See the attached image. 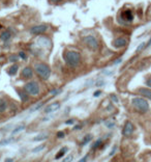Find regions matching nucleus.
Segmentation results:
<instances>
[{
  "label": "nucleus",
  "mask_w": 151,
  "mask_h": 162,
  "mask_svg": "<svg viewBox=\"0 0 151 162\" xmlns=\"http://www.w3.org/2000/svg\"><path fill=\"white\" fill-rule=\"evenodd\" d=\"M64 60L69 67H78L81 62V54L77 51H66L64 53Z\"/></svg>",
  "instance_id": "obj_1"
},
{
  "label": "nucleus",
  "mask_w": 151,
  "mask_h": 162,
  "mask_svg": "<svg viewBox=\"0 0 151 162\" xmlns=\"http://www.w3.org/2000/svg\"><path fill=\"white\" fill-rule=\"evenodd\" d=\"M34 71L42 80H48L50 78V76H51V69H50V67L46 64H42V62L35 64Z\"/></svg>",
  "instance_id": "obj_2"
},
{
  "label": "nucleus",
  "mask_w": 151,
  "mask_h": 162,
  "mask_svg": "<svg viewBox=\"0 0 151 162\" xmlns=\"http://www.w3.org/2000/svg\"><path fill=\"white\" fill-rule=\"evenodd\" d=\"M132 104L133 106L137 109L138 111H140L141 113H146L149 110V104L148 102L143 98L136 97L132 100Z\"/></svg>",
  "instance_id": "obj_3"
},
{
  "label": "nucleus",
  "mask_w": 151,
  "mask_h": 162,
  "mask_svg": "<svg viewBox=\"0 0 151 162\" xmlns=\"http://www.w3.org/2000/svg\"><path fill=\"white\" fill-rule=\"evenodd\" d=\"M24 90L30 96H39L41 93V88L36 81H29L24 85Z\"/></svg>",
  "instance_id": "obj_4"
},
{
  "label": "nucleus",
  "mask_w": 151,
  "mask_h": 162,
  "mask_svg": "<svg viewBox=\"0 0 151 162\" xmlns=\"http://www.w3.org/2000/svg\"><path fill=\"white\" fill-rule=\"evenodd\" d=\"M84 43L86 44V46L88 48H90L91 50H96L99 49V40L95 39L93 35H86V37L83 39Z\"/></svg>",
  "instance_id": "obj_5"
},
{
  "label": "nucleus",
  "mask_w": 151,
  "mask_h": 162,
  "mask_svg": "<svg viewBox=\"0 0 151 162\" xmlns=\"http://www.w3.org/2000/svg\"><path fill=\"white\" fill-rule=\"evenodd\" d=\"M48 29V26L45 24L42 25H36V26L31 27L30 29V33L31 34H35V35H39V34H42L44 32H46Z\"/></svg>",
  "instance_id": "obj_6"
},
{
  "label": "nucleus",
  "mask_w": 151,
  "mask_h": 162,
  "mask_svg": "<svg viewBox=\"0 0 151 162\" xmlns=\"http://www.w3.org/2000/svg\"><path fill=\"white\" fill-rule=\"evenodd\" d=\"M134 130H135L134 124H133L132 122L127 121L126 123H125L124 127H123L122 134H123L124 136H130L133 133H134Z\"/></svg>",
  "instance_id": "obj_7"
},
{
  "label": "nucleus",
  "mask_w": 151,
  "mask_h": 162,
  "mask_svg": "<svg viewBox=\"0 0 151 162\" xmlns=\"http://www.w3.org/2000/svg\"><path fill=\"white\" fill-rule=\"evenodd\" d=\"M127 45V40L124 37H117L116 40H114L113 42V46L115 48H123Z\"/></svg>",
  "instance_id": "obj_8"
},
{
  "label": "nucleus",
  "mask_w": 151,
  "mask_h": 162,
  "mask_svg": "<svg viewBox=\"0 0 151 162\" xmlns=\"http://www.w3.org/2000/svg\"><path fill=\"white\" fill-rule=\"evenodd\" d=\"M121 18L127 22H132L134 20V12L130 11V9H125V11L122 12Z\"/></svg>",
  "instance_id": "obj_9"
},
{
  "label": "nucleus",
  "mask_w": 151,
  "mask_h": 162,
  "mask_svg": "<svg viewBox=\"0 0 151 162\" xmlns=\"http://www.w3.org/2000/svg\"><path fill=\"white\" fill-rule=\"evenodd\" d=\"M21 76H22V78H25V79H30V78H32V76H33V70L30 67L24 68L21 72Z\"/></svg>",
  "instance_id": "obj_10"
},
{
  "label": "nucleus",
  "mask_w": 151,
  "mask_h": 162,
  "mask_svg": "<svg viewBox=\"0 0 151 162\" xmlns=\"http://www.w3.org/2000/svg\"><path fill=\"white\" fill-rule=\"evenodd\" d=\"M60 108V103L59 102H53L52 104H50L49 106H47L46 108H45V112L46 113H52L54 112V111L58 110Z\"/></svg>",
  "instance_id": "obj_11"
},
{
  "label": "nucleus",
  "mask_w": 151,
  "mask_h": 162,
  "mask_svg": "<svg viewBox=\"0 0 151 162\" xmlns=\"http://www.w3.org/2000/svg\"><path fill=\"white\" fill-rule=\"evenodd\" d=\"M37 43H39L41 46L42 47H47L49 48L50 45H51V42H50L49 39H47V37H41L39 40H37Z\"/></svg>",
  "instance_id": "obj_12"
},
{
  "label": "nucleus",
  "mask_w": 151,
  "mask_h": 162,
  "mask_svg": "<svg viewBox=\"0 0 151 162\" xmlns=\"http://www.w3.org/2000/svg\"><path fill=\"white\" fill-rule=\"evenodd\" d=\"M48 137H49V134L48 133H39V135L34 136L31 141H35V143H37V141H42V140H46Z\"/></svg>",
  "instance_id": "obj_13"
},
{
  "label": "nucleus",
  "mask_w": 151,
  "mask_h": 162,
  "mask_svg": "<svg viewBox=\"0 0 151 162\" xmlns=\"http://www.w3.org/2000/svg\"><path fill=\"white\" fill-rule=\"evenodd\" d=\"M17 93H18V95H19L20 99L22 100V102H27V101L29 100L28 93L25 92V90H18Z\"/></svg>",
  "instance_id": "obj_14"
},
{
  "label": "nucleus",
  "mask_w": 151,
  "mask_h": 162,
  "mask_svg": "<svg viewBox=\"0 0 151 162\" xmlns=\"http://www.w3.org/2000/svg\"><path fill=\"white\" fill-rule=\"evenodd\" d=\"M139 93H140L141 95H142L144 98L149 99V100H151V90H149V88H140V90H139Z\"/></svg>",
  "instance_id": "obj_15"
},
{
  "label": "nucleus",
  "mask_w": 151,
  "mask_h": 162,
  "mask_svg": "<svg viewBox=\"0 0 151 162\" xmlns=\"http://www.w3.org/2000/svg\"><path fill=\"white\" fill-rule=\"evenodd\" d=\"M8 108V104L4 99H0V113H4Z\"/></svg>",
  "instance_id": "obj_16"
},
{
  "label": "nucleus",
  "mask_w": 151,
  "mask_h": 162,
  "mask_svg": "<svg viewBox=\"0 0 151 162\" xmlns=\"http://www.w3.org/2000/svg\"><path fill=\"white\" fill-rule=\"evenodd\" d=\"M18 69H19V65H12V67H9L8 70H7V74H8L9 76H15L18 73Z\"/></svg>",
  "instance_id": "obj_17"
},
{
  "label": "nucleus",
  "mask_w": 151,
  "mask_h": 162,
  "mask_svg": "<svg viewBox=\"0 0 151 162\" xmlns=\"http://www.w3.org/2000/svg\"><path fill=\"white\" fill-rule=\"evenodd\" d=\"M11 37H12V33L8 31V30H5V31H3L1 34H0V40H3V42H7Z\"/></svg>",
  "instance_id": "obj_18"
},
{
  "label": "nucleus",
  "mask_w": 151,
  "mask_h": 162,
  "mask_svg": "<svg viewBox=\"0 0 151 162\" xmlns=\"http://www.w3.org/2000/svg\"><path fill=\"white\" fill-rule=\"evenodd\" d=\"M67 150H69L67 148H62L61 150H60L58 153L56 154V157H55V159H56V160H58V159L62 158V157L65 155V153L67 152Z\"/></svg>",
  "instance_id": "obj_19"
},
{
  "label": "nucleus",
  "mask_w": 151,
  "mask_h": 162,
  "mask_svg": "<svg viewBox=\"0 0 151 162\" xmlns=\"http://www.w3.org/2000/svg\"><path fill=\"white\" fill-rule=\"evenodd\" d=\"M26 128V126L24 125V124H21V125H19V126H17L16 128L12 130V135H15V134H17V133H19V132H21V131H23L24 129Z\"/></svg>",
  "instance_id": "obj_20"
},
{
  "label": "nucleus",
  "mask_w": 151,
  "mask_h": 162,
  "mask_svg": "<svg viewBox=\"0 0 151 162\" xmlns=\"http://www.w3.org/2000/svg\"><path fill=\"white\" fill-rule=\"evenodd\" d=\"M45 148H46V145H45V143H42L41 146H37L36 148H34L33 150H32V153H34V154L39 153V152H42Z\"/></svg>",
  "instance_id": "obj_21"
},
{
  "label": "nucleus",
  "mask_w": 151,
  "mask_h": 162,
  "mask_svg": "<svg viewBox=\"0 0 151 162\" xmlns=\"http://www.w3.org/2000/svg\"><path fill=\"white\" fill-rule=\"evenodd\" d=\"M12 143H14V138H6L0 141V146H7V145H11Z\"/></svg>",
  "instance_id": "obj_22"
},
{
  "label": "nucleus",
  "mask_w": 151,
  "mask_h": 162,
  "mask_svg": "<svg viewBox=\"0 0 151 162\" xmlns=\"http://www.w3.org/2000/svg\"><path fill=\"white\" fill-rule=\"evenodd\" d=\"M91 140H92V135H90V134H87V135L84 137V139H83L82 145H83V146H86L87 143H89Z\"/></svg>",
  "instance_id": "obj_23"
},
{
  "label": "nucleus",
  "mask_w": 151,
  "mask_h": 162,
  "mask_svg": "<svg viewBox=\"0 0 151 162\" xmlns=\"http://www.w3.org/2000/svg\"><path fill=\"white\" fill-rule=\"evenodd\" d=\"M100 145H102V139H97L96 141H94L92 145V149L93 150H96V149H99Z\"/></svg>",
  "instance_id": "obj_24"
},
{
  "label": "nucleus",
  "mask_w": 151,
  "mask_h": 162,
  "mask_svg": "<svg viewBox=\"0 0 151 162\" xmlns=\"http://www.w3.org/2000/svg\"><path fill=\"white\" fill-rule=\"evenodd\" d=\"M145 48H146V43H142V44H140L139 46H138L137 50H136V52L139 53V52L142 51V50H144Z\"/></svg>",
  "instance_id": "obj_25"
},
{
  "label": "nucleus",
  "mask_w": 151,
  "mask_h": 162,
  "mask_svg": "<svg viewBox=\"0 0 151 162\" xmlns=\"http://www.w3.org/2000/svg\"><path fill=\"white\" fill-rule=\"evenodd\" d=\"M18 59H19V55H11L9 56V62H18Z\"/></svg>",
  "instance_id": "obj_26"
},
{
  "label": "nucleus",
  "mask_w": 151,
  "mask_h": 162,
  "mask_svg": "<svg viewBox=\"0 0 151 162\" xmlns=\"http://www.w3.org/2000/svg\"><path fill=\"white\" fill-rule=\"evenodd\" d=\"M42 105H44V103H39V105H36V106H35V107H34V108H32V109H31V112H33V111H36V110H39V108H41Z\"/></svg>",
  "instance_id": "obj_27"
},
{
  "label": "nucleus",
  "mask_w": 151,
  "mask_h": 162,
  "mask_svg": "<svg viewBox=\"0 0 151 162\" xmlns=\"http://www.w3.org/2000/svg\"><path fill=\"white\" fill-rule=\"evenodd\" d=\"M72 160V155H69L67 157H65V158L62 160V162H70Z\"/></svg>",
  "instance_id": "obj_28"
},
{
  "label": "nucleus",
  "mask_w": 151,
  "mask_h": 162,
  "mask_svg": "<svg viewBox=\"0 0 151 162\" xmlns=\"http://www.w3.org/2000/svg\"><path fill=\"white\" fill-rule=\"evenodd\" d=\"M19 57H21L22 58V59H27V55L26 54H25V53L23 52V51H21V52H20L19 53Z\"/></svg>",
  "instance_id": "obj_29"
},
{
  "label": "nucleus",
  "mask_w": 151,
  "mask_h": 162,
  "mask_svg": "<svg viewBox=\"0 0 151 162\" xmlns=\"http://www.w3.org/2000/svg\"><path fill=\"white\" fill-rule=\"evenodd\" d=\"M116 150H117V145H115V146L112 148V151L110 152L109 155H110V156H113V155H114V154H115V152H116Z\"/></svg>",
  "instance_id": "obj_30"
},
{
  "label": "nucleus",
  "mask_w": 151,
  "mask_h": 162,
  "mask_svg": "<svg viewBox=\"0 0 151 162\" xmlns=\"http://www.w3.org/2000/svg\"><path fill=\"white\" fill-rule=\"evenodd\" d=\"M106 126H107V127H109V128H113V127H114V124L111 123V122H106Z\"/></svg>",
  "instance_id": "obj_31"
},
{
  "label": "nucleus",
  "mask_w": 151,
  "mask_h": 162,
  "mask_svg": "<svg viewBox=\"0 0 151 162\" xmlns=\"http://www.w3.org/2000/svg\"><path fill=\"white\" fill-rule=\"evenodd\" d=\"M74 123H75L74 118H72V120H67L66 122H65V124H66V125H72Z\"/></svg>",
  "instance_id": "obj_32"
},
{
  "label": "nucleus",
  "mask_w": 151,
  "mask_h": 162,
  "mask_svg": "<svg viewBox=\"0 0 151 162\" xmlns=\"http://www.w3.org/2000/svg\"><path fill=\"white\" fill-rule=\"evenodd\" d=\"M87 160H88V155L84 156V157H83L82 159H80V160L78 161V162H87Z\"/></svg>",
  "instance_id": "obj_33"
},
{
  "label": "nucleus",
  "mask_w": 151,
  "mask_h": 162,
  "mask_svg": "<svg viewBox=\"0 0 151 162\" xmlns=\"http://www.w3.org/2000/svg\"><path fill=\"white\" fill-rule=\"evenodd\" d=\"M146 84H147V86H149L151 88V77L146 80Z\"/></svg>",
  "instance_id": "obj_34"
},
{
  "label": "nucleus",
  "mask_w": 151,
  "mask_h": 162,
  "mask_svg": "<svg viewBox=\"0 0 151 162\" xmlns=\"http://www.w3.org/2000/svg\"><path fill=\"white\" fill-rule=\"evenodd\" d=\"M60 93V90H51V95H56V93Z\"/></svg>",
  "instance_id": "obj_35"
},
{
  "label": "nucleus",
  "mask_w": 151,
  "mask_h": 162,
  "mask_svg": "<svg viewBox=\"0 0 151 162\" xmlns=\"http://www.w3.org/2000/svg\"><path fill=\"white\" fill-rule=\"evenodd\" d=\"M57 136H58V137H63L64 134H63V132H62V131H60V132H58V134H57Z\"/></svg>",
  "instance_id": "obj_36"
},
{
  "label": "nucleus",
  "mask_w": 151,
  "mask_h": 162,
  "mask_svg": "<svg viewBox=\"0 0 151 162\" xmlns=\"http://www.w3.org/2000/svg\"><path fill=\"white\" fill-rule=\"evenodd\" d=\"M111 97L113 98V100H114L115 102H118V98H117V97H116V96H115V95H112V96H111Z\"/></svg>",
  "instance_id": "obj_37"
},
{
  "label": "nucleus",
  "mask_w": 151,
  "mask_h": 162,
  "mask_svg": "<svg viewBox=\"0 0 151 162\" xmlns=\"http://www.w3.org/2000/svg\"><path fill=\"white\" fill-rule=\"evenodd\" d=\"M100 93H102V92H100V90H97L96 93H94V97H97V96H99Z\"/></svg>",
  "instance_id": "obj_38"
},
{
  "label": "nucleus",
  "mask_w": 151,
  "mask_h": 162,
  "mask_svg": "<svg viewBox=\"0 0 151 162\" xmlns=\"http://www.w3.org/2000/svg\"><path fill=\"white\" fill-rule=\"evenodd\" d=\"M121 60H122L121 58H119V59H117L116 62H114V64H115V65H118V64H120V62H121Z\"/></svg>",
  "instance_id": "obj_39"
},
{
  "label": "nucleus",
  "mask_w": 151,
  "mask_h": 162,
  "mask_svg": "<svg viewBox=\"0 0 151 162\" xmlns=\"http://www.w3.org/2000/svg\"><path fill=\"white\" fill-rule=\"evenodd\" d=\"M150 45H151V37H150V40H148V43H147V44H146V47H149Z\"/></svg>",
  "instance_id": "obj_40"
},
{
  "label": "nucleus",
  "mask_w": 151,
  "mask_h": 162,
  "mask_svg": "<svg viewBox=\"0 0 151 162\" xmlns=\"http://www.w3.org/2000/svg\"><path fill=\"white\" fill-rule=\"evenodd\" d=\"M12 161H14V159H9V158H7V159H5V161H4V162H12Z\"/></svg>",
  "instance_id": "obj_41"
},
{
  "label": "nucleus",
  "mask_w": 151,
  "mask_h": 162,
  "mask_svg": "<svg viewBox=\"0 0 151 162\" xmlns=\"http://www.w3.org/2000/svg\"><path fill=\"white\" fill-rule=\"evenodd\" d=\"M52 1H53V2H59L60 0H52Z\"/></svg>",
  "instance_id": "obj_42"
}]
</instances>
